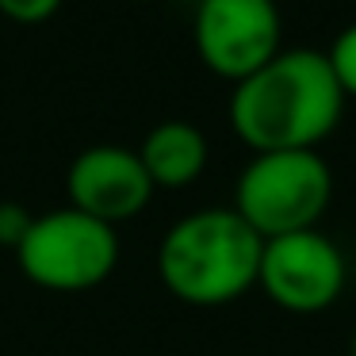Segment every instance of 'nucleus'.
I'll use <instances>...</instances> for the list:
<instances>
[{"label":"nucleus","mask_w":356,"mask_h":356,"mask_svg":"<svg viewBox=\"0 0 356 356\" xmlns=\"http://www.w3.org/2000/svg\"><path fill=\"white\" fill-rule=\"evenodd\" d=\"M264 241L234 207L177 218L157 245V276L188 307H226L257 287Z\"/></svg>","instance_id":"obj_2"},{"label":"nucleus","mask_w":356,"mask_h":356,"mask_svg":"<svg viewBox=\"0 0 356 356\" xmlns=\"http://www.w3.org/2000/svg\"><path fill=\"white\" fill-rule=\"evenodd\" d=\"M348 261L330 234L299 230L264 241L257 287L287 314H322L345 295Z\"/></svg>","instance_id":"obj_6"},{"label":"nucleus","mask_w":356,"mask_h":356,"mask_svg":"<svg viewBox=\"0 0 356 356\" xmlns=\"http://www.w3.org/2000/svg\"><path fill=\"white\" fill-rule=\"evenodd\" d=\"M333 203V172L318 149L253 154L238 172L230 207L257 230L261 241L299 230H318Z\"/></svg>","instance_id":"obj_3"},{"label":"nucleus","mask_w":356,"mask_h":356,"mask_svg":"<svg viewBox=\"0 0 356 356\" xmlns=\"http://www.w3.org/2000/svg\"><path fill=\"white\" fill-rule=\"evenodd\" d=\"M65 0H0V16H8L12 24H24V27H35V24H47L50 16H58Z\"/></svg>","instance_id":"obj_11"},{"label":"nucleus","mask_w":356,"mask_h":356,"mask_svg":"<svg viewBox=\"0 0 356 356\" xmlns=\"http://www.w3.org/2000/svg\"><path fill=\"white\" fill-rule=\"evenodd\" d=\"M325 62H330L345 100H356V24H348L345 31L333 39V47L325 50Z\"/></svg>","instance_id":"obj_9"},{"label":"nucleus","mask_w":356,"mask_h":356,"mask_svg":"<svg viewBox=\"0 0 356 356\" xmlns=\"http://www.w3.org/2000/svg\"><path fill=\"white\" fill-rule=\"evenodd\" d=\"M16 264L27 284L54 295H81L108 284L119 268V230L77 207L35 215L27 238L16 249Z\"/></svg>","instance_id":"obj_4"},{"label":"nucleus","mask_w":356,"mask_h":356,"mask_svg":"<svg viewBox=\"0 0 356 356\" xmlns=\"http://www.w3.org/2000/svg\"><path fill=\"white\" fill-rule=\"evenodd\" d=\"M192 42L200 62L215 77H253L284 50V24L276 0H200L192 19Z\"/></svg>","instance_id":"obj_5"},{"label":"nucleus","mask_w":356,"mask_h":356,"mask_svg":"<svg viewBox=\"0 0 356 356\" xmlns=\"http://www.w3.org/2000/svg\"><path fill=\"white\" fill-rule=\"evenodd\" d=\"M348 356H356V330H353V337H348Z\"/></svg>","instance_id":"obj_12"},{"label":"nucleus","mask_w":356,"mask_h":356,"mask_svg":"<svg viewBox=\"0 0 356 356\" xmlns=\"http://www.w3.org/2000/svg\"><path fill=\"white\" fill-rule=\"evenodd\" d=\"M276 4H280V0H276Z\"/></svg>","instance_id":"obj_13"},{"label":"nucleus","mask_w":356,"mask_h":356,"mask_svg":"<svg viewBox=\"0 0 356 356\" xmlns=\"http://www.w3.org/2000/svg\"><path fill=\"white\" fill-rule=\"evenodd\" d=\"M31 222H35V215L24 203H12V200L0 203V249H12V253H16L19 241L31 230Z\"/></svg>","instance_id":"obj_10"},{"label":"nucleus","mask_w":356,"mask_h":356,"mask_svg":"<svg viewBox=\"0 0 356 356\" xmlns=\"http://www.w3.org/2000/svg\"><path fill=\"white\" fill-rule=\"evenodd\" d=\"M345 104L325 50L291 47L234 85L230 127L253 154L318 149L341 127Z\"/></svg>","instance_id":"obj_1"},{"label":"nucleus","mask_w":356,"mask_h":356,"mask_svg":"<svg viewBox=\"0 0 356 356\" xmlns=\"http://www.w3.org/2000/svg\"><path fill=\"white\" fill-rule=\"evenodd\" d=\"M65 192H70V207L85 211L108 226H119L138 218L149 207L157 188L149 172L142 169L138 149L100 142V146L81 149L70 161Z\"/></svg>","instance_id":"obj_7"},{"label":"nucleus","mask_w":356,"mask_h":356,"mask_svg":"<svg viewBox=\"0 0 356 356\" xmlns=\"http://www.w3.org/2000/svg\"><path fill=\"white\" fill-rule=\"evenodd\" d=\"M138 157H142V169L154 180V188L177 192V188H188L203 177L211 146H207V134L195 123L165 119V123L149 127V134L138 146Z\"/></svg>","instance_id":"obj_8"}]
</instances>
